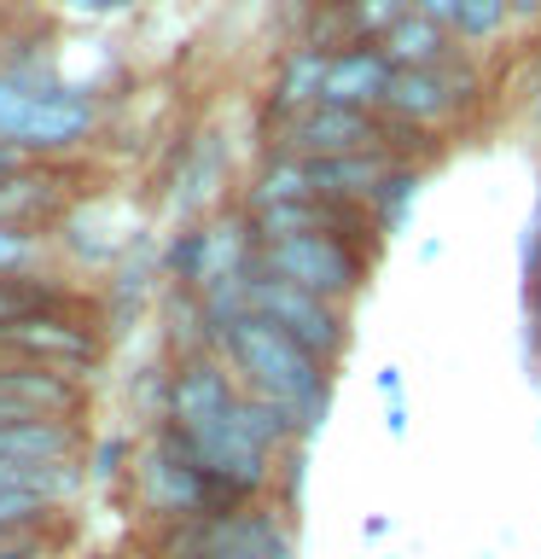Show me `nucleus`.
Segmentation results:
<instances>
[{"mask_svg":"<svg viewBox=\"0 0 541 559\" xmlns=\"http://www.w3.org/2000/svg\"><path fill=\"white\" fill-rule=\"evenodd\" d=\"M0 356H7V349H0Z\"/></svg>","mask_w":541,"mask_h":559,"instance_id":"35","label":"nucleus"},{"mask_svg":"<svg viewBox=\"0 0 541 559\" xmlns=\"http://www.w3.org/2000/svg\"><path fill=\"white\" fill-rule=\"evenodd\" d=\"M256 269L274 274V280H291V286L326 297V304H344V297L361 286V257L349 251L338 234L268 239V245H262V257H256Z\"/></svg>","mask_w":541,"mask_h":559,"instance_id":"4","label":"nucleus"},{"mask_svg":"<svg viewBox=\"0 0 541 559\" xmlns=\"http://www.w3.org/2000/svg\"><path fill=\"white\" fill-rule=\"evenodd\" d=\"M413 7L425 12V17H436V24L454 29V12H460V0H413Z\"/></svg>","mask_w":541,"mask_h":559,"instance_id":"27","label":"nucleus"},{"mask_svg":"<svg viewBox=\"0 0 541 559\" xmlns=\"http://www.w3.org/2000/svg\"><path fill=\"white\" fill-rule=\"evenodd\" d=\"M536 134H541V105H536Z\"/></svg>","mask_w":541,"mask_h":559,"instance_id":"33","label":"nucleus"},{"mask_svg":"<svg viewBox=\"0 0 541 559\" xmlns=\"http://www.w3.org/2000/svg\"><path fill=\"white\" fill-rule=\"evenodd\" d=\"M17 169V146H7V140H0V175H12Z\"/></svg>","mask_w":541,"mask_h":559,"instance_id":"29","label":"nucleus"},{"mask_svg":"<svg viewBox=\"0 0 541 559\" xmlns=\"http://www.w3.org/2000/svg\"><path fill=\"white\" fill-rule=\"evenodd\" d=\"M384 129L366 111H349V105H309L286 122V157H344V152H378Z\"/></svg>","mask_w":541,"mask_h":559,"instance_id":"8","label":"nucleus"},{"mask_svg":"<svg viewBox=\"0 0 541 559\" xmlns=\"http://www.w3.org/2000/svg\"><path fill=\"white\" fill-rule=\"evenodd\" d=\"M244 309L262 314V321H274L279 332H291V338L303 344L309 356H321V361H332L344 349V314H338V304H326V297L291 286V280H274V274L251 269V274H244Z\"/></svg>","mask_w":541,"mask_h":559,"instance_id":"3","label":"nucleus"},{"mask_svg":"<svg viewBox=\"0 0 541 559\" xmlns=\"http://www.w3.org/2000/svg\"><path fill=\"white\" fill-rule=\"evenodd\" d=\"M76 496V466H24L0 461V524L7 531H41L52 507Z\"/></svg>","mask_w":541,"mask_h":559,"instance_id":"9","label":"nucleus"},{"mask_svg":"<svg viewBox=\"0 0 541 559\" xmlns=\"http://www.w3.org/2000/svg\"><path fill=\"white\" fill-rule=\"evenodd\" d=\"M70 12H82V17H117V12H129L134 0H64Z\"/></svg>","mask_w":541,"mask_h":559,"instance_id":"26","label":"nucleus"},{"mask_svg":"<svg viewBox=\"0 0 541 559\" xmlns=\"http://www.w3.org/2000/svg\"><path fill=\"white\" fill-rule=\"evenodd\" d=\"M216 349H221V361L233 367V379L251 396L286 408L297 426H314V419H321V408H326V361L309 356L291 332H279L274 321H262V314L244 309L233 326L216 332Z\"/></svg>","mask_w":541,"mask_h":559,"instance_id":"1","label":"nucleus"},{"mask_svg":"<svg viewBox=\"0 0 541 559\" xmlns=\"http://www.w3.org/2000/svg\"><path fill=\"white\" fill-rule=\"evenodd\" d=\"M378 391H384V408H390V431L401 437V431H408V402H401V373H396V367H384V373H378Z\"/></svg>","mask_w":541,"mask_h":559,"instance_id":"25","label":"nucleus"},{"mask_svg":"<svg viewBox=\"0 0 541 559\" xmlns=\"http://www.w3.org/2000/svg\"><path fill=\"white\" fill-rule=\"evenodd\" d=\"M413 192H419V181H413L408 169H396L390 181L378 187V199H373V204H378V227H384V234H396V227L408 222V204H413Z\"/></svg>","mask_w":541,"mask_h":559,"instance_id":"20","label":"nucleus"},{"mask_svg":"<svg viewBox=\"0 0 541 559\" xmlns=\"http://www.w3.org/2000/svg\"><path fill=\"white\" fill-rule=\"evenodd\" d=\"M140 496H146L152 513L187 519V524L209 519V513H227V496L192 466V454L175 443L169 431H164V443H152L146 454H140Z\"/></svg>","mask_w":541,"mask_h":559,"instance_id":"5","label":"nucleus"},{"mask_svg":"<svg viewBox=\"0 0 541 559\" xmlns=\"http://www.w3.org/2000/svg\"><path fill=\"white\" fill-rule=\"evenodd\" d=\"M390 76H396V64L384 59V47L332 52V64H326V87H321V105H349V111L384 105V94H390Z\"/></svg>","mask_w":541,"mask_h":559,"instance_id":"11","label":"nucleus"},{"mask_svg":"<svg viewBox=\"0 0 541 559\" xmlns=\"http://www.w3.org/2000/svg\"><path fill=\"white\" fill-rule=\"evenodd\" d=\"M41 548H47L41 531H7L0 524V559H41Z\"/></svg>","mask_w":541,"mask_h":559,"instance_id":"24","label":"nucleus"},{"mask_svg":"<svg viewBox=\"0 0 541 559\" xmlns=\"http://www.w3.org/2000/svg\"><path fill=\"white\" fill-rule=\"evenodd\" d=\"M384 59H390L396 70H443V59H448V24H436V17H425V12L401 17V24L384 35Z\"/></svg>","mask_w":541,"mask_h":559,"instance_id":"14","label":"nucleus"},{"mask_svg":"<svg viewBox=\"0 0 541 559\" xmlns=\"http://www.w3.org/2000/svg\"><path fill=\"white\" fill-rule=\"evenodd\" d=\"M0 76H7V70H0Z\"/></svg>","mask_w":541,"mask_h":559,"instance_id":"34","label":"nucleus"},{"mask_svg":"<svg viewBox=\"0 0 541 559\" xmlns=\"http://www.w3.org/2000/svg\"><path fill=\"white\" fill-rule=\"evenodd\" d=\"M506 17H513V0H460V12H454V35H466V41H489Z\"/></svg>","mask_w":541,"mask_h":559,"instance_id":"19","label":"nucleus"},{"mask_svg":"<svg viewBox=\"0 0 541 559\" xmlns=\"http://www.w3.org/2000/svg\"><path fill=\"white\" fill-rule=\"evenodd\" d=\"M94 134V99L76 87H41L29 76H0V140L17 152H64Z\"/></svg>","mask_w":541,"mask_h":559,"instance_id":"2","label":"nucleus"},{"mask_svg":"<svg viewBox=\"0 0 541 559\" xmlns=\"http://www.w3.org/2000/svg\"><path fill=\"white\" fill-rule=\"evenodd\" d=\"M513 12H518V17H536V12H541V0H513Z\"/></svg>","mask_w":541,"mask_h":559,"instance_id":"30","label":"nucleus"},{"mask_svg":"<svg viewBox=\"0 0 541 559\" xmlns=\"http://www.w3.org/2000/svg\"><path fill=\"white\" fill-rule=\"evenodd\" d=\"M117 461H122V443H105V449H99V466H94V472H99V478H111V472H117Z\"/></svg>","mask_w":541,"mask_h":559,"instance_id":"28","label":"nucleus"},{"mask_svg":"<svg viewBox=\"0 0 541 559\" xmlns=\"http://www.w3.org/2000/svg\"><path fill=\"white\" fill-rule=\"evenodd\" d=\"M390 175L396 169L384 152H344V157H314L309 187H314V199H326V204H373Z\"/></svg>","mask_w":541,"mask_h":559,"instance_id":"12","label":"nucleus"},{"mask_svg":"<svg viewBox=\"0 0 541 559\" xmlns=\"http://www.w3.org/2000/svg\"><path fill=\"white\" fill-rule=\"evenodd\" d=\"M0 419H29V414H17V408H12V402H7V396H0Z\"/></svg>","mask_w":541,"mask_h":559,"instance_id":"31","label":"nucleus"},{"mask_svg":"<svg viewBox=\"0 0 541 559\" xmlns=\"http://www.w3.org/2000/svg\"><path fill=\"white\" fill-rule=\"evenodd\" d=\"M0 349L17 356V361H41V367H59V373H82V367H94L99 338L82 321L35 309V314H24V321H12L7 332H0Z\"/></svg>","mask_w":541,"mask_h":559,"instance_id":"7","label":"nucleus"},{"mask_svg":"<svg viewBox=\"0 0 541 559\" xmlns=\"http://www.w3.org/2000/svg\"><path fill=\"white\" fill-rule=\"evenodd\" d=\"M297 199H314L309 164H303V157H279V164L262 169V181L251 192V216H256V210H274V204H297Z\"/></svg>","mask_w":541,"mask_h":559,"instance_id":"18","label":"nucleus"},{"mask_svg":"<svg viewBox=\"0 0 541 559\" xmlns=\"http://www.w3.org/2000/svg\"><path fill=\"white\" fill-rule=\"evenodd\" d=\"M29 262H35V239L24 227L0 222V280H17V269H29Z\"/></svg>","mask_w":541,"mask_h":559,"instance_id":"22","label":"nucleus"},{"mask_svg":"<svg viewBox=\"0 0 541 559\" xmlns=\"http://www.w3.org/2000/svg\"><path fill=\"white\" fill-rule=\"evenodd\" d=\"M536 332H541V269H536Z\"/></svg>","mask_w":541,"mask_h":559,"instance_id":"32","label":"nucleus"},{"mask_svg":"<svg viewBox=\"0 0 541 559\" xmlns=\"http://www.w3.org/2000/svg\"><path fill=\"white\" fill-rule=\"evenodd\" d=\"M187 559H297V542H291V531L274 513L227 507V513L192 519Z\"/></svg>","mask_w":541,"mask_h":559,"instance_id":"6","label":"nucleus"},{"mask_svg":"<svg viewBox=\"0 0 541 559\" xmlns=\"http://www.w3.org/2000/svg\"><path fill=\"white\" fill-rule=\"evenodd\" d=\"M384 105H390L396 117H408V122H436L454 105V87L443 82V70H396Z\"/></svg>","mask_w":541,"mask_h":559,"instance_id":"15","label":"nucleus"},{"mask_svg":"<svg viewBox=\"0 0 541 559\" xmlns=\"http://www.w3.org/2000/svg\"><path fill=\"white\" fill-rule=\"evenodd\" d=\"M326 64H332V52L297 47V59L286 64V76H279V94H274V105H279V111H309V105H321Z\"/></svg>","mask_w":541,"mask_h":559,"instance_id":"17","label":"nucleus"},{"mask_svg":"<svg viewBox=\"0 0 541 559\" xmlns=\"http://www.w3.org/2000/svg\"><path fill=\"white\" fill-rule=\"evenodd\" d=\"M0 396L17 414H41V419H76V408H82L76 373H59V367H41V361H17V356H0Z\"/></svg>","mask_w":541,"mask_h":559,"instance_id":"10","label":"nucleus"},{"mask_svg":"<svg viewBox=\"0 0 541 559\" xmlns=\"http://www.w3.org/2000/svg\"><path fill=\"white\" fill-rule=\"evenodd\" d=\"M47 309V297L35 286H17V280H0V332H7L12 321H24V314Z\"/></svg>","mask_w":541,"mask_h":559,"instance_id":"23","label":"nucleus"},{"mask_svg":"<svg viewBox=\"0 0 541 559\" xmlns=\"http://www.w3.org/2000/svg\"><path fill=\"white\" fill-rule=\"evenodd\" d=\"M52 204H59V187H52L47 175H35V169L0 175V222L24 227V222H35V216H47Z\"/></svg>","mask_w":541,"mask_h":559,"instance_id":"16","label":"nucleus"},{"mask_svg":"<svg viewBox=\"0 0 541 559\" xmlns=\"http://www.w3.org/2000/svg\"><path fill=\"white\" fill-rule=\"evenodd\" d=\"M413 12H419L413 0H356V24L366 35H378V41L401 24V17H413Z\"/></svg>","mask_w":541,"mask_h":559,"instance_id":"21","label":"nucleus"},{"mask_svg":"<svg viewBox=\"0 0 541 559\" xmlns=\"http://www.w3.org/2000/svg\"><path fill=\"white\" fill-rule=\"evenodd\" d=\"M82 431L76 419H0V461H24V466H76Z\"/></svg>","mask_w":541,"mask_h":559,"instance_id":"13","label":"nucleus"}]
</instances>
